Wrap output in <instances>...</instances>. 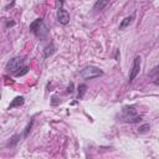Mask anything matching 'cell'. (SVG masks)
<instances>
[{"mask_svg": "<svg viewBox=\"0 0 159 159\" xmlns=\"http://www.w3.org/2000/svg\"><path fill=\"white\" fill-rule=\"evenodd\" d=\"M29 30H30L36 37H39V39H41V40H45V39H47V36H48V29H47V26L45 25V22H43L42 19H36V20H34V21L30 24Z\"/></svg>", "mask_w": 159, "mask_h": 159, "instance_id": "1", "label": "cell"}, {"mask_svg": "<svg viewBox=\"0 0 159 159\" xmlns=\"http://www.w3.org/2000/svg\"><path fill=\"white\" fill-rule=\"evenodd\" d=\"M122 120L125 123H139L142 122V116L138 114V111L133 106H125L122 109Z\"/></svg>", "mask_w": 159, "mask_h": 159, "instance_id": "2", "label": "cell"}, {"mask_svg": "<svg viewBox=\"0 0 159 159\" xmlns=\"http://www.w3.org/2000/svg\"><path fill=\"white\" fill-rule=\"evenodd\" d=\"M80 75L84 80H93V78H97L99 76H103V71L96 66H86L80 72Z\"/></svg>", "mask_w": 159, "mask_h": 159, "instance_id": "3", "label": "cell"}, {"mask_svg": "<svg viewBox=\"0 0 159 159\" xmlns=\"http://www.w3.org/2000/svg\"><path fill=\"white\" fill-rule=\"evenodd\" d=\"M24 66H25L24 58L20 57V56H17V57H12L11 60H9V62L6 63L5 70H6V72H9V73H11V75H15V73H16L20 68H22Z\"/></svg>", "mask_w": 159, "mask_h": 159, "instance_id": "4", "label": "cell"}, {"mask_svg": "<svg viewBox=\"0 0 159 159\" xmlns=\"http://www.w3.org/2000/svg\"><path fill=\"white\" fill-rule=\"evenodd\" d=\"M139 71H140V57H139V56H135V57H134V61H133L132 70H130V72H129V78H128V81L132 82V81L139 75Z\"/></svg>", "mask_w": 159, "mask_h": 159, "instance_id": "5", "label": "cell"}, {"mask_svg": "<svg viewBox=\"0 0 159 159\" xmlns=\"http://www.w3.org/2000/svg\"><path fill=\"white\" fill-rule=\"evenodd\" d=\"M57 20L61 25H67L70 22V14L63 6H57Z\"/></svg>", "mask_w": 159, "mask_h": 159, "instance_id": "6", "label": "cell"}, {"mask_svg": "<svg viewBox=\"0 0 159 159\" xmlns=\"http://www.w3.org/2000/svg\"><path fill=\"white\" fill-rule=\"evenodd\" d=\"M133 20H134V14H132V15L124 17V19L120 21V24H119V30H124L125 27H128V26L133 22Z\"/></svg>", "mask_w": 159, "mask_h": 159, "instance_id": "7", "label": "cell"}, {"mask_svg": "<svg viewBox=\"0 0 159 159\" xmlns=\"http://www.w3.org/2000/svg\"><path fill=\"white\" fill-rule=\"evenodd\" d=\"M24 102H25V98H24L22 96H17V97H15V98L11 101V103H10V106H9V109H12V108L20 107V106H22V104H24Z\"/></svg>", "mask_w": 159, "mask_h": 159, "instance_id": "8", "label": "cell"}, {"mask_svg": "<svg viewBox=\"0 0 159 159\" xmlns=\"http://www.w3.org/2000/svg\"><path fill=\"white\" fill-rule=\"evenodd\" d=\"M21 138H25V134L24 133H21V134H15V135H12L11 138H10V140L6 143V147H14L15 144H17L20 140H21Z\"/></svg>", "mask_w": 159, "mask_h": 159, "instance_id": "9", "label": "cell"}, {"mask_svg": "<svg viewBox=\"0 0 159 159\" xmlns=\"http://www.w3.org/2000/svg\"><path fill=\"white\" fill-rule=\"evenodd\" d=\"M108 2H109V0H97L92 9H93V11H102L108 5Z\"/></svg>", "mask_w": 159, "mask_h": 159, "instance_id": "10", "label": "cell"}, {"mask_svg": "<svg viewBox=\"0 0 159 159\" xmlns=\"http://www.w3.org/2000/svg\"><path fill=\"white\" fill-rule=\"evenodd\" d=\"M56 51V47L53 45V42H50V45H47L45 48H43V57H50L55 53Z\"/></svg>", "mask_w": 159, "mask_h": 159, "instance_id": "11", "label": "cell"}, {"mask_svg": "<svg viewBox=\"0 0 159 159\" xmlns=\"http://www.w3.org/2000/svg\"><path fill=\"white\" fill-rule=\"evenodd\" d=\"M77 89H78V96H77V98H78V99H82L83 96H84V93H86V91H87V86H86L84 83H81Z\"/></svg>", "mask_w": 159, "mask_h": 159, "instance_id": "12", "label": "cell"}, {"mask_svg": "<svg viewBox=\"0 0 159 159\" xmlns=\"http://www.w3.org/2000/svg\"><path fill=\"white\" fill-rule=\"evenodd\" d=\"M27 72H29V66H26V65H25V66H24L22 68H20V70L14 75V76H15V77H21V76H25Z\"/></svg>", "mask_w": 159, "mask_h": 159, "instance_id": "13", "label": "cell"}, {"mask_svg": "<svg viewBox=\"0 0 159 159\" xmlns=\"http://www.w3.org/2000/svg\"><path fill=\"white\" fill-rule=\"evenodd\" d=\"M149 129H150V125H149L148 123H145V124H143V125H140V127H139L138 132H139L140 134H143V133H147Z\"/></svg>", "mask_w": 159, "mask_h": 159, "instance_id": "14", "label": "cell"}, {"mask_svg": "<svg viewBox=\"0 0 159 159\" xmlns=\"http://www.w3.org/2000/svg\"><path fill=\"white\" fill-rule=\"evenodd\" d=\"M67 92H68V93H72V92H73V83H71V84L67 87Z\"/></svg>", "mask_w": 159, "mask_h": 159, "instance_id": "15", "label": "cell"}, {"mask_svg": "<svg viewBox=\"0 0 159 159\" xmlns=\"http://www.w3.org/2000/svg\"><path fill=\"white\" fill-rule=\"evenodd\" d=\"M153 82H154L155 84H159V72H158V73H157V76L154 77V81H153Z\"/></svg>", "mask_w": 159, "mask_h": 159, "instance_id": "16", "label": "cell"}, {"mask_svg": "<svg viewBox=\"0 0 159 159\" xmlns=\"http://www.w3.org/2000/svg\"><path fill=\"white\" fill-rule=\"evenodd\" d=\"M14 25H15L14 21H9V20L6 21V27H11V26H14Z\"/></svg>", "mask_w": 159, "mask_h": 159, "instance_id": "17", "label": "cell"}, {"mask_svg": "<svg viewBox=\"0 0 159 159\" xmlns=\"http://www.w3.org/2000/svg\"><path fill=\"white\" fill-rule=\"evenodd\" d=\"M56 99H57V97H52V102H51V103H52V104H53V106H55V104H57V103H58V101H56Z\"/></svg>", "mask_w": 159, "mask_h": 159, "instance_id": "18", "label": "cell"}, {"mask_svg": "<svg viewBox=\"0 0 159 159\" xmlns=\"http://www.w3.org/2000/svg\"><path fill=\"white\" fill-rule=\"evenodd\" d=\"M65 0H57V6H63Z\"/></svg>", "mask_w": 159, "mask_h": 159, "instance_id": "19", "label": "cell"}]
</instances>
